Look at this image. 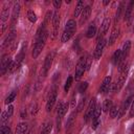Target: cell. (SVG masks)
Wrapping results in <instances>:
<instances>
[{"label":"cell","instance_id":"obj_1","mask_svg":"<svg viewBox=\"0 0 134 134\" xmlns=\"http://www.w3.org/2000/svg\"><path fill=\"white\" fill-rule=\"evenodd\" d=\"M75 29H76V23H75V21H74L73 19L68 20V21H67V23H66L65 29H64V31H63V34H62L61 41H62L63 43H65V42H67V41H69V40H70V38L73 36V34H74Z\"/></svg>","mask_w":134,"mask_h":134},{"label":"cell","instance_id":"obj_2","mask_svg":"<svg viewBox=\"0 0 134 134\" xmlns=\"http://www.w3.org/2000/svg\"><path fill=\"white\" fill-rule=\"evenodd\" d=\"M85 71H86V59H85V58H82V59L79 61L77 65H76L74 79H75L76 81H79V80L83 76V74H84Z\"/></svg>","mask_w":134,"mask_h":134},{"label":"cell","instance_id":"obj_3","mask_svg":"<svg viewBox=\"0 0 134 134\" xmlns=\"http://www.w3.org/2000/svg\"><path fill=\"white\" fill-rule=\"evenodd\" d=\"M53 58H54V52H50L47 54L46 59H45V62H44V65L42 67V70H41V75L45 76L48 72V70L50 69L51 65H52V62H53Z\"/></svg>","mask_w":134,"mask_h":134},{"label":"cell","instance_id":"obj_4","mask_svg":"<svg viewBox=\"0 0 134 134\" xmlns=\"http://www.w3.org/2000/svg\"><path fill=\"white\" fill-rule=\"evenodd\" d=\"M95 107H96V99H95V98H92V99L90 100V103H89V105H88V107H87V110H86V112H85V115H84V121H85V122H88V121L92 118Z\"/></svg>","mask_w":134,"mask_h":134},{"label":"cell","instance_id":"obj_5","mask_svg":"<svg viewBox=\"0 0 134 134\" xmlns=\"http://www.w3.org/2000/svg\"><path fill=\"white\" fill-rule=\"evenodd\" d=\"M10 2H5L3 8L1 10V32H3L6 28V21L8 20V6Z\"/></svg>","mask_w":134,"mask_h":134},{"label":"cell","instance_id":"obj_6","mask_svg":"<svg viewBox=\"0 0 134 134\" xmlns=\"http://www.w3.org/2000/svg\"><path fill=\"white\" fill-rule=\"evenodd\" d=\"M106 43H107V40L106 39H102L99 41H97V44L95 46V49H94V52H93V57L95 60H98L102 54H103V51H104V48L106 46Z\"/></svg>","mask_w":134,"mask_h":134},{"label":"cell","instance_id":"obj_7","mask_svg":"<svg viewBox=\"0 0 134 134\" xmlns=\"http://www.w3.org/2000/svg\"><path fill=\"white\" fill-rule=\"evenodd\" d=\"M52 24H53V29H52L51 39H55V37L58 36V32H59V27H60V14H59L58 10H55V12L53 13Z\"/></svg>","mask_w":134,"mask_h":134},{"label":"cell","instance_id":"obj_8","mask_svg":"<svg viewBox=\"0 0 134 134\" xmlns=\"http://www.w3.org/2000/svg\"><path fill=\"white\" fill-rule=\"evenodd\" d=\"M45 43H46V40H44V39L39 40V41H37V42L35 43V46H34V48H32V52H31V55H32L34 59H37L38 55L41 53L42 49H43L44 46H45Z\"/></svg>","mask_w":134,"mask_h":134},{"label":"cell","instance_id":"obj_9","mask_svg":"<svg viewBox=\"0 0 134 134\" xmlns=\"http://www.w3.org/2000/svg\"><path fill=\"white\" fill-rule=\"evenodd\" d=\"M57 96H58V93H57V89L53 88L49 94V97L47 99V103H46V111L49 112L51 111V109L53 108L54 104H55V100H57Z\"/></svg>","mask_w":134,"mask_h":134},{"label":"cell","instance_id":"obj_10","mask_svg":"<svg viewBox=\"0 0 134 134\" xmlns=\"http://www.w3.org/2000/svg\"><path fill=\"white\" fill-rule=\"evenodd\" d=\"M133 98H134V96L131 94L128 98H126L125 99V102L121 104V106L119 107V110H118V114H117V118H120L124 114H125V112H126V110L129 108V106L132 104V102H133Z\"/></svg>","mask_w":134,"mask_h":134},{"label":"cell","instance_id":"obj_11","mask_svg":"<svg viewBox=\"0 0 134 134\" xmlns=\"http://www.w3.org/2000/svg\"><path fill=\"white\" fill-rule=\"evenodd\" d=\"M20 9H21L20 3L19 2H15L14 3V6H13V12H12V29H15L14 26H15L18 18H19Z\"/></svg>","mask_w":134,"mask_h":134},{"label":"cell","instance_id":"obj_12","mask_svg":"<svg viewBox=\"0 0 134 134\" xmlns=\"http://www.w3.org/2000/svg\"><path fill=\"white\" fill-rule=\"evenodd\" d=\"M110 86H111V76H106L104 81L100 84L99 87V92L100 93H107L110 91Z\"/></svg>","mask_w":134,"mask_h":134},{"label":"cell","instance_id":"obj_13","mask_svg":"<svg viewBox=\"0 0 134 134\" xmlns=\"http://www.w3.org/2000/svg\"><path fill=\"white\" fill-rule=\"evenodd\" d=\"M57 109H58V119H61L66 114V112L68 110V104H65L63 102H59Z\"/></svg>","mask_w":134,"mask_h":134},{"label":"cell","instance_id":"obj_14","mask_svg":"<svg viewBox=\"0 0 134 134\" xmlns=\"http://www.w3.org/2000/svg\"><path fill=\"white\" fill-rule=\"evenodd\" d=\"M110 23H111V18L110 17H106L103 22H102V25L99 27V36H104L107 30L109 29V26H110Z\"/></svg>","mask_w":134,"mask_h":134},{"label":"cell","instance_id":"obj_15","mask_svg":"<svg viewBox=\"0 0 134 134\" xmlns=\"http://www.w3.org/2000/svg\"><path fill=\"white\" fill-rule=\"evenodd\" d=\"M130 49H131V41H127V42L124 44L122 49H121V61H120V63L126 62V59H127V57H128V54H129V52H130ZM120 63H119V64H120ZM119 64H118V65H119Z\"/></svg>","mask_w":134,"mask_h":134},{"label":"cell","instance_id":"obj_16","mask_svg":"<svg viewBox=\"0 0 134 134\" xmlns=\"http://www.w3.org/2000/svg\"><path fill=\"white\" fill-rule=\"evenodd\" d=\"M90 14H91V7H90V5L85 6L84 9H83V12H82V14H81V19H80V24L81 25H83L88 20Z\"/></svg>","mask_w":134,"mask_h":134},{"label":"cell","instance_id":"obj_17","mask_svg":"<svg viewBox=\"0 0 134 134\" xmlns=\"http://www.w3.org/2000/svg\"><path fill=\"white\" fill-rule=\"evenodd\" d=\"M133 6H134V1H130L128 6L126 7L125 9V14H124V20L125 21H129L130 18H131V15H132V12H133Z\"/></svg>","mask_w":134,"mask_h":134},{"label":"cell","instance_id":"obj_18","mask_svg":"<svg viewBox=\"0 0 134 134\" xmlns=\"http://www.w3.org/2000/svg\"><path fill=\"white\" fill-rule=\"evenodd\" d=\"M15 36H16V30H15V29H12V31L8 34V36H7V37L5 38V40L3 41V43H2V47L4 48V47L10 45V44L13 43L14 39H15Z\"/></svg>","mask_w":134,"mask_h":134},{"label":"cell","instance_id":"obj_19","mask_svg":"<svg viewBox=\"0 0 134 134\" xmlns=\"http://www.w3.org/2000/svg\"><path fill=\"white\" fill-rule=\"evenodd\" d=\"M9 58L7 57H3L1 60V75H4L5 72L8 69V64H9Z\"/></svg>","mask_w":134,"mask_h":134},{"label":"cell","instance_id":"obj_20","mask_svg":"<svg viewBox=\"0 0 134 134\" xmlns=\"http://www.w3.org/2000/svg\"><path fill=\"white\" fill-rule=\"evenodd\" d=\"M95 34H96V26H95L94 23H91V24L89 25V27L87 28L86 37H87L88 39H91V38H93V37L95 36Z\"/></svg>","mask_w":134,"mask_h":134},{"label":"cell","instance_id":"obj_21","mask_svg":"<svg viewBox=\"0 0 134 134\" xmlns=\"http://www.w3.org/2000/svg\"><path fill=\"white\" fill-rule=\"evenodd\" d=\"M76 115H77V112H75V111H73L69 115V117L67 118V121H66V129H70L73 126V124L75 121V118H76Z\"/></svg>","mask_w":134,"mask_h":134},{"label":"cell","instance_id":"obj_22","mask_svg":"<svg viewBox=\"0 0 134 134\" xmlns=\"http://www.w3.org/2000/svg\"><path fill=\"white\" fill-rule=\"evenodd\" d=\"M27 128H28V126L26 122H20L16 128L15 134H25L27 132Z\"/></svg>","mask_w":134,"mask_h":134},{"label":"cell","instance_id":"obj_23","mask_svg":"<svg viewBox=\"0 0 134 134\" xmlns=\"http://www.w3.org/2000/svg\"><path fill=\"white\" fill-rule=\"evenodd\" d=\"M118 34H119V28H116V27H115V28L112 30L111 35H110L109 42H108L109 46H111V45H113V44H114V42L116 41V39H117V37H118Z\"/></svg>","mask_w":134,"mask_h":134},{"label":"cell","instance_id":"obj_24","mask_svg":"<svg viewBox=\"0 0 134 134\" xmlns=\"http://www.w3.org/2000/svg\"><path fill=\"white\" fill-rule=\"evenodd\" d=\"M120 61H121V50L120 49H117L113 53V55H112V63L114 65H117V64L120 63Z\"/></svg>","mask_w":134,"mask_h":134},{"label":"cell","instance_id":"obj_25","mask_svg":"<svg viewBox=\"0 0 134 134\" xmlns=\"http://www.w3.org/2000/svg\"><path fill=\"white\" fill-rule=\"evenodd\" d=\"M124 8H125V2H120L118 7H117V10L115 13V23H117L121 17V14L124 12Z\"/></svg>","mask_w":134,"mask_h":134},{"label":"cell","instance_id":"obj_26","mask_svg":"<svg viewBox=\"0 0 134 134\" xmlns=\"http://www.w3.org/2000/svg\"><path fill=\"white\" fill-rule=\"evenodd\" d=\"M83 9H84V2L83 1H79L76 3V6H75V9H74V13H73L74 17H79L82 14Z\"/></svg>","mask_w":134,"mask_h":134},{"label":"cell","instance_id":"obj_27","mask_svg":"<svg viewBox=\"0 0 134 134\" xmlns=\"http://www.w3.org/2000/svg\"><path fill=\"white\" fill-rule=\"evenodd\" d=\"M113 105H112V100L111 99H105L104 100V103H103V106H102V109H103V111L104 112H107V111H109L110 109H111V107H112Z\"/></svg>","mask_w":134,"mask_h":134},{"label":"cell","instance_id":"obj_28","mask_svg":"<svg viewBox=\"0 0 134 134\" xmlns=\"http://www.w3.org/2000/svg\"><path fill=\"white\" fill-rule=\"evenodd\" d=\"M102 107L100 105H96L95 109H94V112H93V116H92V120L93 119H97V118H100V114H102Z\"/></svg>","mask_w":134,"mask_h":134},{"label":"cell","instance_id":"obj_29","mask_svg":"<svg viewBox=\"0 0 134 134\" xmlns=\"http://www.w3.org/2000/svg\"><path fill=\"white\" fill-rule=\"evenodd\" d=\"M51 130H52V125H51V122H46V124L43 126V128H42L41 134H50Z\"/></svg>","mask_w":134,"mask_h":134},{"label":"cell","instance_id":"obj_30","mask_svg":"<svg viewBox=\"0 0 134 134\" xmlns=\"http://www.w3.org/2000/svg\"><path fill=\"white\" fill-rule=\"evenodd\" d=\"M16 95H17V92H16V91H12V92L7 95V97L5 98V104L8 105V104H10L12 102H14L15 98H16Z\"/></svg>","mask_w":134,"mask_h":134},{"label":"cell","instance_id":"obj_31","mask_svg":"<svg viewBox=\"0 0 134 134\" xmlns=\"http://www.w3.org/2000/svg\"><path fill=\"white\" fill-rule=\"evenodd\" d=\"M27 18H28V20H29L31 23H35V22L37 21V16H36L35 12L31 10V9H29V10L27 12Z\"/></svg>","mask_w":134,"mask_h":134},{"label":"cell","instance_id":"obj_32","mask_svg":"<svg viewBox=\"0 0 134 134\" xmlns=\"http://www.w3.org/2000/svg\"><path fill=\"white\" fill-rule=\"evenodd\" d=\"M118 110H119V108H118L117 106H112L111 109H110V117H111V118H115V117H117Z\"/></svg>","mask_w":134,"mask_h":134},{"label":"cell","instance_id":"obj_33","mask_svg":"<svg viewBox=\"0 0 134 134\" xmlns=\"http://www.w3.org/2000/svg\"><path fill=\"white\" fill-rule=\"evenodd\" d=\"M16 69H17V64H16L15 61H13V60L10 59V60H9V64H8V69H7V71H8L9 73H13Z\"/></svg>","mask_w":134,"mask_h":134},{"label":"cell","instance_id":"obj_34","mask_svg":"<svg viewBox=\"0 0 134 134\" xmlns=\"http://www.w3.org/2000/svg\"><path fill=\"white\" fill-rule=\"evenodd\" d=\"M52 17H53V14H52L50 10H48V12L46 13V15H45V19H44V22H43V24L46 26V25L49 23L50 19H52Z\"/></svg>","mask_w":134,"mask_h":134},{"label":"cell","instance_id":"obj_35","mask_svg":"<svg viewBox=\"0 0 134 134\" xmlns=\"http://www.w3.org/2000/svg\"><path fill=\"white\" fill-rule=\"evenodd\" d=\"M87 88H88V83H87V82H83V83L80 84L77 91H79L80 93H84V92L87 90Z\"/></svg>","mask_w":134,"mask_h":134},{"label":"cell","instance_id":"obj_36","mask_svg":"<svg viewBox=\"0 0 134 134\" xmlns=\"http://www.w3.org/2000/svg\"><path fill=\"white\" fill-rule=\"evenodd\" d=\"M72 81H73L72 76H68V77H67L66 83H65V87H64V90H65L66 92H68V90H69V88H70V86H71V84H72Z\"/></svg>","mask_w":134,"mask_h":134},{"label":"cell","instance_id":"obj_37","mask_svg":"<svg viewBox=\"0 0 134 134\" xmlns=\"http://www.w3.org/2000/svg\"><path fill=\"white\" fill-rule=\"evenodd\" d=\"M85 104H86V97H84V98H82V99H81V102H80V104H79V106H77V110H76V112H77V113H79V112H81V111L84 109Z\"/></svg>","mask_w":134,"mask_h":134},{"label":"cell","instance_id":"obj_38","mask_svg":"<svg viewBox=\"0 0 134 134\" xmlns=\"http://www.w3.org/2000/svg\"><path fill=\"white\" fill-rule=\"evenodd\" d=\"M1 134H12L10 128L8 126H2L1 127Z\"/></svg>","mask_w":134,"mask_h":134},{"label":"cell","instance_id":"obj_39","mask_svg":"<svg viewBox=\"0 0 134 134\" xmlns=\"http://www.w3.org/2000/svg\"><path fill=\"white\" fill-rule=\"evenodd\" d=\"M99 124H100V118L93 119V120H92V129H93V130L97 129V127L99 126Z\"/></svg>","mask_w":134,"mask_h":134},{"label":"cell","instance_id":"obj_40","mask_svg":"<svg viewBox=\"0 0 134 134\" xmlns=\"http://www.w3.org/2000/svg\"><path fill=\"white\" fill-rule=\"evenodd\" d=\"M8 117H9V116H8L7 112L3 111V112H2V114H1V121H2V122H4L5 120H7V119H8Z\"/></svg>","mask_w":134,"mask_h":134},{"label":"cell","instance_id":"obj_41","mask_svg":"<svg viewBox=\"0 0 134 134\" xmlns=\"http://www.w3.org/2000/svg\"><path fill=\"white\" fill-rule=\"evenodd\" d=\"M52 4H53V6H54V8H60V6H61V4H62V1L61 0H54V1H52Z\"/></svg>","mask_w":134,"mask_h":134},{"label":"cell","instance_id":"obj_42","mask_svg":"<svg viewBox=\"0 0 134 134\" xmlns=\"http://www.w3.org/2000/svg\"><path fill=\"white\" fill-rule=\"evenodd\" d=\"M76 96H75V94H73V96H72V98H71V100H70V107L71 108H74L75 107V104H76Z\"/></svg>","mask_w":134,"mask_h":134},{"label":"cell","instance_id":"obj_43","mask_svg":"<svg viewBox=\"0 0 134 134\" xmlns=\"http://www.w3.org/2000/svg\"><path fill=\"white\" fill-rule=\"evenodd\" d=\"M6 112H7L8 116L10 117V116L13 115V113H14V107H13L12 105H9V106H8V108H7V111H6Z\"/></svg>","mask_w":134,"mask_h":134},{"label":"cell","instance_id":"obj_44","mask_svg":"<svg viewBox=\"0 0 134 134\" xmlns=\"http://www.w3.org/2000/svg\"><path fill=\"white\" fill-rule=\"evenodd\" d=\"M129 116H130V117H133V116H134V98H133V102H132V105H131V109H130Z\"/></svg>","mask_w":134,"mask_h":134},{"label":"cell","instance_id":"obj_45","mask_svg":"<svg viewBox=\"0 0 134 134\" xmlns=\"http://www.w3.org/2000/svg\"><path fill=\"white\" fill-rule=\"evenodd\" d=\"M128 91H132V90H134V80H132L131 82H130V84H129V86H128Z\"/></svg>","mask_w":134,"mask_h":134},{"label":"cell","instance_id":"obj_46","mask_svg":"<svg viewBox=\"0 0 134 134\" xmlns=\"http://www.w3.org/2000/svg\"><path fill=\"white\" fill-rule=\"evenodd\" d=\"M21 117H22V118H25V117H26V110H25L24 108L21 110Z\"/></svg>","mask_w":134,"mask_h":134},{"label":"cell","instance_id":"obj_47","mask_svg":"<svg viewBox=\"0 0 134 134\" xmlns=\"http://www.w3.org/2000/svg\"><path fill=\"white\" fill-rule=\"evenodd\" d=\"M37 110H38V109H37V105L35 104V105L32 106V110H31V113H32V114H36V112H37Z\"/></svg>","mask_w":134,"mask_h":134},{"label":"cell","instance_id":"obj_48","mask_svg":"<svg viewBox=\"0 0 134 134\" xmlns=\"http://www.w3.org/2000/svg\"><path fill=\"white\" fill-rule=\"evenodd\" d=\"M109 3H110V0H106V1H104V2H103V4H104V5H108Z\"/></svg>","mask_w":134,"mask_h":134},{"label":"cell","instance_id":"obj_49","mask_svg":"<svg viewBox=\"0 0 134 134\" xmlns=\"http://www.w3.org/2000/svg\"><path fill=\"white\" fill-rule=\"evenodd\" d=\"M83 134H89V131H85Z\"/></svg>","mask_w":134,"mask_h":134},{"label":"cell","instance_id":"obj_50","mask_svg":"<svg viewBox=\"0 0 134 134\" xmlns=\"http://www.w3.org/2000/svg\"><path fill=\"white\" fill-rule=\"evenodd\" d=\"M133 31H134V25H133Z\"/></svg>","mask_w":134,"mask_h":134},{"label":"cell","instance_id":"obj_51","mask_svg":"<svg viewBox=\"0 0 134 134\" xmlns=\"http://www.w3.org/2000/svg\"><path fill=\"white\" fill-rule=\"evenodd\" d=\"M68 134H71V133H68Z\"/></svg>","mask_w":134,"mask_h":134},{"label":"cell","instance_id":"obj_52","mask_svg":"<svg viewBox=\"0 0 134 134\" xmlns=\"http://www.w3.org/2000/svg\"><path fill=\"white\" fill-rule=\"evenodd\" d=\"M133 134H134V132H133Z\"/></svg>","mask_w":134,"mask_h":134}]
</instances>
